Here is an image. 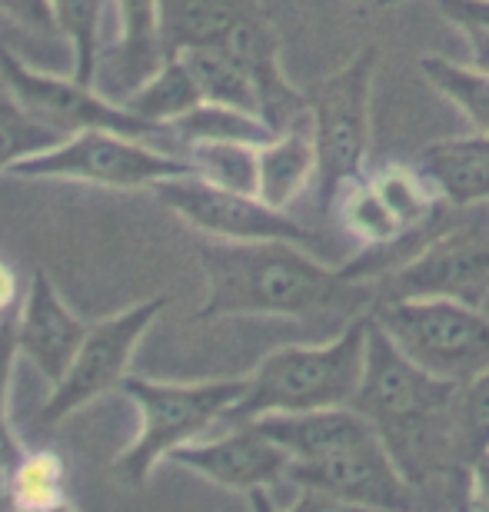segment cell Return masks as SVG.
Instances as JSON below:
<instances>
[{
  "mask_svg": "<svg viewBox=\"0 0 489 512\" xmlns=\"http://www.w3.org/2000/svg\"><path fill=\"white\" fill-rule=\"evenodd\" d=\"M366 336H370V313H360L330 343L287 346L270 353L257 373L247 376V393L223 416V423L237 426L273 413L350 406L366 363Z\"/></svg>",
  "mask_w": 489,
  "mask_h": 512,
  "instance_id": "2",
  "label": "cell"
},
{
  "mask_svg": "<svg viewBox=\"0 0 489 512\" xmlns=\"http://www.w3.org/2000/svg\"><path fill=\"white\" fill-rule=\"evenodd\" d=\"M167 130L173 143H177V153L197 147V143H253V147H263V143L277 137V130L263 117L243 114V110L233 107L207 104V100L187 110L183 117H177Z\"/></svg>",
  "mask_w": 489,
  "mask_h": 512,
  "instance_id": "21",
  "label": "cell"
},
{
  "mask_svg": "<svg viewBox=\"0 0 489 512\" xmlns=\"http://www.w3.org/2000/svg\"><path fill=\"white\" fill-rule=\"evenodd\" d=\"M420 74L426 77V84L440 90L453 107L463 110L466 120L476 127V133H489V74L486 70L463 67L443 54H423Z\"/></svg>",
  "mask_w": 489,
  "mask_h": 512,
  "instance_id": "26",
  "label": "cell"
},
{
  "mask_svg": "<svg viewBox=\"0 0 489 512\" xmlns=\"http://www.w3.org/2000/svg\"><path fill=\"white\" fill-rule=\"evenodd\" d=\"M373 320L436 380L466 386L489 370V316L460 300H376Z\"/></svg>",
  "mask_w": 489,
  "mask_h": 512,
  "instance_id": "4",
  "label": "cell"
},
{
  "mask_svg": "<svg viewBox=\"0 0 489 512\" xmlns=\"http://www.w3.org/2000/svg\"><path fill=\"white\" fill-rule=\"evenodd\" d=\"M120 393H127L137 403L140 433L117 456L114 476L127 486H144L163 456H170L177 446L193 443L213 423H223V416L247 393V380L160 383L127 373Z\"/></svg>",
  "mask_w": 489,
  "mask_h": 512,
  "instance_id": "3",
  "label": "cell"
},
{
  "mask_svg": "<svg viewBox=\"0 0 489 512\" xmlns=\"http://www.w3.org/2000/svg\"><path fill=\"white\" fill-rule=\"evenodd\" d=\"M463 386L436 380L423 366H416L383 326L370 313V336H366V363L360 376V389L353 396V409L363 413L376 426V433H393L420 419L443 413L456 403Z\"/></svg>",
  "mask_w": 489,
  "mask_h": 512,
  "instance_id": "10",
  "label": "cell"
},
{
  "mask_svg": "<svg viewBox=\"0 0 489 512\" xmlns=\"http://www.w3.org/2000/svg\"><path fill=\"white\" fill-rule=\"evenodd\" d=\"M250 512H277L270 503V496H267V489H257V493H250Z\"/></svg>",
  "mask_w": 489,
  "mask_h": 512,
  "instance_id": "37",
  "label": "cell"
},
{
  "mask_svg": "<svg viewBox=\"0 0 489 512\" xmlns=\"http://www.w3.org/2000/svg\"><path fill=\"white\" fill-rule=\"evenodd\" d=\"M163 306H167V296H154V300L127 306V310L90 326L67 376L47 396L40 419L54 426L87 403H94V399L107 396L110 389H120V383L127 380V366L134 360L137 343L144 340V333L160 316Z\"/></svg>",
  "mask_w": 489,
  "mask_h": 512,
  "instance_id": "11",
  "label": "cell"
},
{
  "mask_svg": "<svg viewBox=\"0 0 489 512\" xmlns=\"http://www.w3.org/2000/svg\"><path fill=\"white\" fill-rule=\"evenodd\" d=\"M257 150L253 143H197L180 153L190 170L213 187L257 197Z\"/></svg>",
  "mask_w": 489,
  "mask_h": 512,
  "instance_id": "27",
  "label": "cell"
},
{
  "mask_svg": "<svg viewBox=\"0 0 489 512\" xmlns=\"http://www.w3.org/2000/svg\"><path fill=\"white\" fill-rule=\"evenodd\" d=\"M317 173L320 157L313 140V117H307L257 150V197L273 210H287L317 180Z\"/></svg>",
  "mask_w": 489,
  "mask_h": 512,
  "instance_id": "18",
  "label": "cell"
},
{
  "mask_svg": "<svg viewBox=\"0 0 489 512\" xmlns=\"http://www.w3.org/2000/svg\"><path fill=\"white\" fill-rule=\"evenodd\" d=\"M489 296V207L446 220L420 253L380 276L376 300H460L480 306Z\"/></svg>",
  "mask_w": 489,
  "mask_h": 512,
  "instance_id": "6",
  "label": "cell"
},
{
  "mask_svg": "<svg viewBox=\"0 0 489 512\" xmlns=\"http://www.w3.org/2000/svg\"><path fill=\"white\" fill-rule=\"evenodd\" d=\"M300 489H323L356 506L376 512H410L413 489L403 469L396 466L383 439H370L346 453L317 459V463H293L290 476Z\"/></svg>",
  "mask_w": 489,
  "mask_h": 512,
  "instance_id": "12",
  "label": "cell"
},
{
  "mask_svg": "<svg viewBox=\"0 0 489 512\" xmlns=\"http://www.w3.org/2000/svg\"><path fill=\"white\" fill-rule=\"evenodd\" d=\"M0 80H4L7 94L30 117L54 127L64 137H74L80 130H110L120 133V137L147 140L154 147L173 153V157H180L167 127H154L147 120L134 117L124 104L107 97L100 87H84L74 77H57V74H44V70H34L17 54H10L7 47H0Z\"/></svg>",
  "mask_w": 489,
  "mask_h": 512,
  "instance_id": "8",
  "label": "cell"
},
{
  "mask_svg": "<svg viewBox=\"0 0 489 512\" xmlns=\"http://www.w3.org/2000/svg\"><path fill=\"white\" fill-rule=\"evenodd\" d=\"M187 64L193 84H197L200 97L207 104L233 107L243 114L263 117V100L257 90V80L250 77V70L240 64L230 50L223 47H193L177 54Z\"/></svg>",
  "mask_w": 489,
  "mask_h": 512,
  "instance_id": "19",
  "label": "cell"
},
{
  "mask_svg": "<svg viewBox=\"0 0 489 512\" xmlns=\"http://www.w3.org/2000/svg\"><path fill=\"white\" fill-rule=\"evenodd\" d=\"M463 34H466V44H470L473 67H480L489 74V34L486 30H463Z\"/></svg>",
  "mask_w": 489,
  "mask_h": 512,
  "instance_id": "35",
  "label": "cell"
},
{
  "mask_svg": "<svg viewBox=\"0 0 489 512\" xmlns=\"http://www.w3.org/2000/svg\"><path fill=\"white\" fill-rule=\"evenodd\" d=\"M287 512H376V509L356 506L350 499L323 493V489H300V499Z\"/></svg>",
  "mask_w": 489,
  "mask_h": 512,
  "instance_id": "33",
  "label": "cell"
},
{
  "mask_svg": "<svg viewBox=\"0 0 489 512\" xmlns=\"http://www.w3.org/2000/svg\"><path fill=\"white\" fill-rule=\"evenodd\" d=\"M17 276L14 270L0 260V316H7L10 310H17Z\"/></svg>",
  "mask_w": 489,
  "mask_h": 512,
  "instance_id": "34",
  "label": "cell"
},
{
  "mask_svg": "<svg viewBox=\"0 0 489 512\" xmlns=\"http://www.w3.org/2000/svg\"><path fill=\"white\" fill-rule=\"evenodd\" d=\"M87 330L90 326L60 300L54 280L44 270L30 276L24 303L17 306V346L20 356L34 363L50 386L67 376Z\"/></svg>",
  "mask_w": 489,
  "mask_h": 512,
  "instance_id": "14",
  "label": "cell"
},
{
  "mask_svg": "<svg viewBox=\"0 0 489 512\" xmlns=\"http://www.w3.org/2000/svg\"><path fill=\"white\" fill-rule=\"evenodd\" d=\"M117 104H124L130 114L147 120V124L170 127L173 120L183 117L187 110L203 104V97L197 84H193L187 64H183L180 57H167L144 84L130 90L127 97H120Z\"/></svg>",
  "mask_w": 489,
  "mask_h": 512,
  "instance_id": "23",
  "label": "cell"
},
{
  "mask_svg": "<svg viewBox=\"0 0 489 512\" xmlns=\"http://www.w3.org/2000/svg\"><path fill=\"white\" fill-rule=\"evenodd\" d=\"M60 140H67L64 133L30 117L14 97H0V173H10L14 163L57 147Z\"/></svg>",
  "mask_w": 489,
  "mask_h": 512,
  "instance_id": "28",
  "label": "cell"
},
{
  "mask_svg": "<svg viewBox=\"0 0 489 512\" xmlns=\"http://www.w3.org/2000/svg\"><path fill=\"white\" fill-rule=\"evenodd\" d=\"M376 67H380V50L363 47L350 64H343L336 74L307 90L313 140H317L320 157L317 183L323 210L333 207L346 180L366 173L363 163L370 153V104Z\"/></svg>",
  "mask_w": 489,
  "mask_h": 512,
  "instance_id": "5",
  "label": "cell"
},
{
  "mask_svg": "<svg viewBox=\"0 0 489 512\" xmlns=\"http://www.w3.org/2000/svg\"><path fill=\"white\" fill-rule=\"evenodd\" d=\"M456 419L470 459L489 453V370L466 383L456 396Z\"/></svg>",
  "mask_w": 489,
  "mask_h": 512,
  "instance_id": "30",
  "label": "cell"
},
{
  "mask_svg": "<svg viewBox=\"0 0 489 512\" xmlns=\"http://www.w3.org/2000/svg\"><path fill=\"white\" fill-rule=\"evenodd\" d=\"M473 486H476V499H480V506L489 512V453L473 459Z\"/></svg>",
  "mask_w": 489,
  "mask_h": 512,
  "instance_id": "36",
  "label": "cell"
},
{
  "mask_svg": "<svg viewBox=\"0 0 489 512\" xmlns=\"http://www.w3.org/2000/svg\"><path fill=\"white\" fill-rule=\"evenodd\" d=\"M117 7V37L104 47L97 87L107 97H127L167 60L160 44L157 0H114Z\"/></svg>",
  "mask_w": 489,
  "mask_h": 512,
  "instance_id": "16",
  "label": "cell"
},
{
  "mask_svg": "<svg viewBox=\"0 0 489 512\" xmlns=\"http://www.w3.org/2000/svg\"><path fill=\"white\" fill-rule=\"evenodd\" d=\"M4 496L10 512H57L70 506L67 463L54 449H34L4 473Z\"/></svg>",
  "mask_w": 489,
  "mask_h": 512,
  "instance_id": "20",
  "label": "cell"
},
{
  "mask_svg": "<svg viewBox=\"0 0 489 512\" xmlns=\"http://www.w3.org/2000/svg\"><path fill=\"white\" fill-rule=\"evenodd\" d=\"M17 356H20V346H17V310H10L7 316H0V473L14 469L17 459L24 456V446L17 443L14 429H10V413H7L10 380H14Z\"/></svg>",
  "mask_w": 489,
  "mask_h": 512,
  "instance_id": "29",
  "label": "cell"
},
{
  "mask_svg": "<svg viewBox=\"0 0 489 512\" xmlns=\"http://www.w3.org/2000/svg\"><path fill=\"white\" fill-rule=\"evenodd\" d=\"M446 20L460 30H486L489 34V0H436Z\"/></svg>",
  "mask_w": 489,
  "mask_h": 512,
  "instance_id": "32",
  "label": "cell"
},
{
  "mask_svg": "<svg viewBox=\"0 0 489 512\" xmlns=\"http://www.w3.org/2000/svg\"><path fill=\"white\" fill-rule=\"evenodd\" d=\"M263 436H270L293 463H317V459L346 453L370 439H380L376 426L353 406L310 409V413H273L250 419Z\"/></svg>",
  "mask_w": 489,
  "mask_h": 512,
  "instance_id": "15",
  "label": "cell"
},
{
  "mask_svg": "<svg viewBox=\"0 0 489 512\" xmlns=\"http://www.w3.org/2000/svg\"><path fill=\"white\" fill-rule=\"evenodd\" d=\"M373 187L380 190V197L386 200V207L393 210V217L403 223V230H423L430 223L446 217L443 197L436 193L430 177L416 167H406V163H383L370 173Z\"/></svg>",
  "mask_w": 489,
  "mask_h": 512,
  "instance_id": "25",
  "label": "cell"
},
{
  "mask_svg": "<svg viewBox=\"0 0 489 512\" xmlns=\"http://www.w3.org/2000/svg\"><path fill=\"white\" fill-rule=\"evenodd\" d=\"M114 0H50L57 20V34L67 37L70 57V77L84 87H97L100 60H104V17Z\"/></svg>",
  "mask_w": 489,
  "mask_h": 512,
  "instance_id": "22",
  "label": "cell"
},
{
  "mask_svg": "<svg viewBox=\"0 0 489 512\" xmlns=\"http://www.w3.org/2000/svg\"><path fill=\"white\" fill-rule=\"evenodd\" d=\"M0 17H10L14 24L34 30V34H57L50 0H0Z\"/></svg>",
  "mask_w": 489,
  "mask_h": 512,
  "instance_id": "31",
  "label": "cell"
},
{
  "mask_svg": "<svg viewBox=\"0 0 489 512\" xmlns=\"http://www.w3.org/2000/svg\"><path fill=\"white\" fill-rule=\"evenodd\" d=\"M260 10V0H157L163 54L177 57L193 47H220Z\"/></svg>",
  "mask_w": 489,
  "mask_h": 512,
  "instance_id": "17",
  "label": "cell"
},
{
  "mask_svg": "<svg viewBox=\"0 0 489 512\" xmlns=\"http://www.w3.org/2000/svg\"><path fill=\"white\" fill-rule=\"evenodd\" d=\"M330 210L336 213L340 227L350 233L353 240H360L366 250L390 247V243L403 240L406 233H410V230H403V223L386 207L380 190L373 187L370 173H360V177L346 180Z\"/></svg>",
  "mask_w": 489,
  "mask_h": 512,
  "instance_id": "24",
  "label": "cell"
},
{
  "mask_svg": "<svg viewBox=\"0 0 489 512\" xmlns=\"http://www.w3.org/2000/svg\"><path fill=\"white\" fill-rule=\"evenodd\" d=\"M183 173H193L187 160L173 157V153L160 150L147 140L120 137V133L110 130H80L74 137L60 140L57 147L14 163L7 177L74 180L114 190H150L154 183L183 177Z\"/></svg>",
  "mask_w": 489,
  "mask_h": 512,
  "instance_id": "7",
  "label": "cell"
},
{
  "mask_svg": "<svg viewBox=\"0 0 489 512\" xmlns=\"http://www.w3.org/2000/svg\"><path fill=\"white\" fill-rule=\"evenodd\" d=\"M154 197L170 213L193 227L197 233H207L213 240L230 243H293L317 256L330 253L317 230L303 227L300 220L287 217V210H273L253 193H233L213 183L200 180L197 173H183V177H170L154 183Z\"/></svg>",
  "mask_w": 489,
  "mask_h": 512,
  "instance_id": "9",
  "label": "cell"
},
{
  "mask_svg": "<svg viewBox=\"0 0 489 512\" xmlns=\"http://www.w3.org/2000/svg\"><path fill=\"white\" fill-rule=\"evenodd\" d=\"M207 300L197 320L217 316H310L323 310H363L376 290L350 280L340 266L293 243H230L200 247Z\"/></svg>",
  "mask_w": 489,
  "mask_h": 512,
  "instance_id": "1",
  "label": "cell"
},
{
  "mask_svg": "<svg viewBox=\"0 0 489 512\" xmlns=\"http://www.w3.org/2000/svg\"><path fill=\"white\" fill-rule=\"evenodd\" d=\"M486 207H489V203H486Z\"/></svg>",
  "mask_w": 489,
  "mask_h": 512,
  "instance_id": "39",
  "label": "cell"
},
{
  "mask_svg": "<svg viewBox=\"0 0 489 512\" xmlns=\"http://www.w3.org/2000/svg\"><path fill=\"white\" fill-rule=\"evenodd\" d=\"M167 459L243 496L277 486L280 479L290 476L293 466V459L253 423H237L230 433L207 439V443L177 446Z\"/></svg>",
  "mask_w": 489,
  "mask_h": 512,
  "instance_id": "13",
  "label": "cell"
},
{
  "mask_svg": "<svg viewBox=\"0 0 489 512\" xmlns=\"http://www.w3.org/2000/svg\"><path fill=\"white\" fill-rule=\"evenodd\" d=\"M380 7H393V4H403V0H376Z\"/></svg>",
  "mask_w": 489,
  "mask_h": 512,
  "instance_id": "38",
  "label": "cell"
}]
</instances>
